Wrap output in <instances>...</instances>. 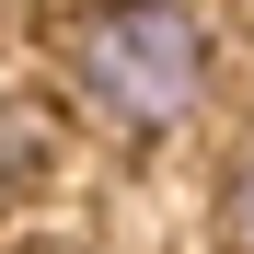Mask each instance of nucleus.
I'll return each instance as SVG.
<instances>
[{"instance_id": "f03ea898", "label": "nucleus", "mask_w": 254, "mask_h": 254, "mask_svg": "<svg viewBox=\"0 0 254 254\" xmlns=\"http://www.w3.org/2000/svg\"><path fill=\"white\" fill-rule=\"evenodd\" d=\"M58 174V116L35 93H0V196H35Z\"/></svg>"}, {"instance_id": "7ed1b4c3", "label": "nucleus", "mask_w": 254, "mask_h": 254, "mask_svg": "<svg viewBox=\"0 0 254 254\" xmlns=\"http://www.w3.org/2000/svg\"><path fill=\"white\" fill-rule=\"evenodd\" d=\"M220 243H231V254H254V150L231 162V185H220Z\"/></svg>"}, {"instance_id": "f257e3e1", "label": "nucleus", "mask_w": 254, "mask_h": 254, "mask_svg": "<svg viewBox=\"0 0 254 254\" xmlns=\"http://www.w3.org/2000/svg\"><path fill=\"white\" fill-rule=\"evenodd\" d=\"M69 93L116 139H162L208 104V23L196 0H104L69 23Z\"/></svg>"}]
</instances>
